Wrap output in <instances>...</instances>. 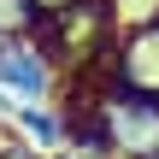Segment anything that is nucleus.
I'll use <instances>...</instances> for the list:
<instances>
[{
  "label": "nucleus",
  "mask_w": 159,
  "mask_h": 159,
  "mask_svg": "<svg viewBox=\"0 0 159 159\" xmlns=\"http://www.w3.org/2000/svg\"><path fill=\"white\" fill-rule=\"evenodd\" d=\"M0 124L12 130V136H24L35 153H59L65 148V112L53 106V100H30V106H6L0 112Z\"/></svg>",
  "instance_id": "20e7f679"
},
{
  "label": "nucleus",
  "mask_w": 159,
  "mask_h": 159,
  "mask_svg": "<svg viewBox=\"0 0 159 159\" xmlns=\"http://www.w3.org/2000/svg\"><path fill=\"white\" fill-rule=\"evenodd\" d=\"M59 89V65L41 53L35 35H0V112L6 106H30V100H53Z\"/></svg>",
  "instance_id": "7ed1b4c3"
},
{
  "label": "nucleus",
  "mask_w": 159,
  "mask_h": 159,
  "mask_svg": "<svg viewBox=\"0 0 159 159\" xmlns=\"http://www.w3.org/2000/svg\"><path fill=\"white\" fill-rule=\"evenodd\" d=\"M100 124H106V142H112V159H142L159 148V100H142L118 83H100V94H89Z\"/></svg>",
  "instance_id": "f257e3e1"
},
{
  "label": "nucleus",
  "mask_w": 159,
  "mask_h": 159,
  "mask_svg": "<svg viewBox=\"0 0 159 159\" xmlns=\"http://www.w3.org/2000/svg\"><path fill=\"white\" fill-rule=\"evenodd\" d=\"M124 6H136V0H118V12H124ZM136 12H142V6H136Z\"/></svg>",
  "instance_id": "0eeeda50"
},
{
  "label": "nucleus",
  "mask_w": 159,
  "mask_h": 159,
  "mask_svg": "<svg viewBox=\"0 0 159 159\" xmlns=\"http://www.w3.org/2000/svg\"><path fill=\"white\" fill-rule=\"evenodd\" d=\"M35 0H0V35H30L35 30Z\"/></svg>",
  "instance_id": "39448f33"
},
{
  "label": "nucleus",
  "mask_w": 159,
  "mask_h": 159,
  "mask_svg": "<svg viewBox=\"0 0 159 159\" xmlns=\"http://www.w3.org/2000/svg\"><path fill=\"white\" fill-rule=\"evenodd\" d=\"M59 6H71V0H35V12H59Z\"/></svg>",
  "instance_id": "423d86ee"
},
{
  "label": "nucleus",
  "mask_w": 159,
  "mask_h": 159,
  "mask_svg": "<svg viewBox=\"0 0 159 159\" xmlns=\"http://www.w3.org/2000/svg\"><path fill=\"white\" fill-rule=\"evenodd\" d=\"M106 83L142 94V100H159V12L148 18H130L112 41V59H106Z\"/></svg>",
  "instance_id": "f03ea898"
},
{
  "label": "nucleus",
  "mask_w": 159,
  "mask_h": 159,
  "mask_svg": "<svg viewBox=\"0 0 159 159\" xmlns=\"http://www.w3.org/2000/svg\"><path fill=\"white\" fill-rule=\"evenodd\" d=\"M142 159H159V148H153V153H142Z\"/></svg>",
  "instance_id": "6e6552de"
}]
</instances>
